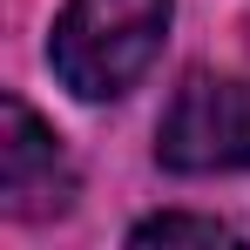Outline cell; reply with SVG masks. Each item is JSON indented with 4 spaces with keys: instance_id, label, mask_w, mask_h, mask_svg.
<instances>
[{
    "instance_id": "cell-3",
    "label": "cell",
    "mask_w": 250,
    "mask_h": 250,
    "mask_svg": "<svg viewBox=\"0 0 250 250\" xmlns=\"http://www.w3.org/2000/svg\"><path fill=\"white\" fill-rule=\"evenodd\" d=\"M68 203H75V163L61 135L21 95H7L0 102V209L21 223H41V216H61Z\"/></svg>"
},
{
    "instance_id": "cell-1",
    "label": "cell",
    "mask_w": 250,
    "mask_h": 250,
    "mask_svg": "<svg viewBox=\"0 0 250 250\" xmlns=\"http://www.w3.org/2000/svg\"><path fill=\"white\" fill-rule=\"evenodd\" d=\"M169 14H176V0H68L47 34V61L61 88L82 102L128 95L163 54Z\"/></svg>"
},
{
    "instance_id": "cell-4",
    "label": "cell",
    "mask_w": 250,
    "mask_h": 250,
    "mask_svg": "<svg viewBox=\"0 0 250 250\" xmlns=\"http://www.w3.org/2000/svg\"><path fill=\"white\" fill-rule=\"evenodd\" d=\"M128 244H209V250H216V244H237V230L216 223V216H183V209H169V216L135 223Z\"/></svg>"
},
{
    "instance_id": "cell-2",
    "label": "cell",
    "mask_w": 250,
    "mask_h": 250,
    "mask_svg": "<svg viewBox=\"0 0 250 250\" xmlns=\"http://www.w3.org/2000/svg\"><path fill=\"white\" fill-rule=\"evenodd\" d=\"M156 163L176 176L250 169V82L244 75H189L156 128Z\"/></svg>"
}]
</instances>
